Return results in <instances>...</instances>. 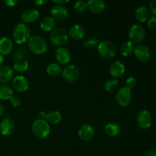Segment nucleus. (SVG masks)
<instances>
[{
  "mask_svg": "<svg viewBox=\"0 0 156 156\" xmlns=\"http://www.w3.org/2000/svg\"><path fill=\"white\" fill-rule=\"evenodd\" d=\"M12 36L16 44H23L30 39V30L24 23H18L14 27Z\"/></svg>",
  "mask_w": 156,
  "mask_h": 156,
  "instance_id": "nucleus-1",
  "label": "nucleus"
},
{
  "mask_svg": "<svg viewBox=\"0 0 156 156\" xmlns=\"http://www.w3.org/2000/svg\"><path fill=\"white\" fill-rule=\"evenodd\" d=\"M28 48L35 54H43L47 52V44L42 37L34 35L28 40Z\"/></svg>",
  "mask_w": 156,
  "mask_h": 156,
  "instance_id": "nucleus-2",
  "label": "nucleus"
},
{
  "mask_svg": "<svg viewBox=\"0 0 156 156\" xmlns=\"http://www.w3.org/2000/svg\"><path fill=\"white\" fill-rule=\"evenodd\" d=\"M34 135L39 139H44L49 136L50 127L49 123L44 120H37L33 123L31 126Z\"/></svg>",
  "mask_w": 156,
  "mask_h": 156,
  "instance_id": "nucleus-3",
  "label": "nucleus"
},
{
  "mask_svg": "<svg viewBox=\"0 0 156 156\" xmlns=\"http://www.w3.org/2000/svg\"><path fill=\"white\" fill-rule=\"evenodd\" d=\"M50 41L53 45L60 47L68 42V34L64 28L57 27L52 30L50 36Z\"/></svg>",
  "mask_w": 156,
  "mask_h": 156,
  "instance_id": "nucleus-4",
  "label": "nucleus"
},
{
  "mask_svg": "<svg viewBox=\"0 0 156 156\" xmlns=\"http://www.w3.org/2000/svg\"><path fill=\"white\" fill-rule=\"evenodd\" d=\"M97 49L99 55L105 59H111L117 54V49L115 45L111 41H101L99 42Z\"/></svg>",
  "mask_w": 156,
  "mask_h": 156,
  "instance_id": "nucleus-5",
  "label": "nucleus"
},
{
  "mask_svg": "<svg viewBox=\"0 0 156 156\" xmlns=\"http://www.w3.org/2000/svg\"><path fill=\"white\" fill-rule=\"evenodd\" d=\"M128 36L131 41L133 44H139L144 41L146 37V30L141 24H135L132 25L128 31Z\"/></svg>",
  "mask_w": 156,
  "mask_h": 156,
  "instance_id": "nucleus-6",
  "label": "nucleus"
},
{
  "mask_svg": "<svg viewBox=\"0 0 156 156\" xmlns=\"http://www.w3.org/2000/svg\"><path fill=\"white\" fill-rule=\"evenodd\" d=\"M116 101L120 106L127 107L132 101V92L131 90L126 87H123L116 93Z\"/></svg>",
  "mask_w": 156,
  "mask_h": 156,
  "instance_id": "nucleus-7",
  "label": "nucleus"
},
{
  "mask_svg": "<svg viewBox=\"0 0 156 156\" xmlns=\"http://www.w3.org/2000/svg\"><path fill=\"white\" fill-rule=\"evenodd\" d=\"M80 71L75 65H69L62 69V76L66 81L69 82H76L79 79Z\"/></svg>",
  "mask_w": 156,
  "mask_h": 156,
  "instance_id": "nucleus-8",
  "label": "nucleus"
},
{
  "mask_svg": "<svg viewBox=\"0 0 156 156\" xmlns=\"http://www.w3.org/2000/svg\"><path fill=\"white\" fill-rule=\"evenodd\" d=\"M136 122L138 126L142 129H146L150 128L152 123V118L150 113L146 110L140 111L136 116Z\"/></svg>",
  "mask_w": 156,
  "mask_h": 156,
  "instance_id": "nucleus-9",
  "label": "nucleus"
},
{
  "mask_svg": "<svg viewBox=\"0 0 156 156\" xmlns=\"http://www.w3.org/2000/svg\"><path fill=\"white\" fill-rule=\"evenodd\" d=\"M133 53L136 59L140 62H147L151 57L150 50L147 46L144 44H139L138 46H136L134 48Z\"/></svg>",
  "mask_w": 156,
  "mask_h": 156,
  "instance_id": "nucleus-10",
  "label": "nucleus"
},
{
  "mask_svg": "<svg viewBox=\"0 0 156 156\" xmlns=\"http://www.w3.org/2000/svg\"><path fill=\"white\" fill-rule=\"evenodd\" d=\"M15 122L9 117H5L0 122V133L3 136H10L15 129Z\"/></svg>",
  "mask_w": 156,
  "mask_h": 156,
  "instance_id": "nucleus-11",
  "label": "nucleus"
},
{
  "mask_svg": "<svg viewBox=\"0 0 156 156\" xmlns=\"http://www.w3.org/2000/svg\"><path fill=\"white\" fill-rule=\"evenodd\" d=\"M12 85L15 89L19 92H25L29 88V82L23 76H17L12 80Z\"/></svg>",
  "mask_w": 156,
  "mask_h": 156,
  "instance_id": "nucleus-12",
  "label": "nucleus"
},
{
  "mask_svg": "<svg viewBox=\"0 0 156 156\" xmlns=\"http://www.w3.org/2000/svg\"><path fill=\"white\" fill-rule=\"evenodd\" d=\"M52 17L55 20L64 21L69 17V11L63 5H54L51 9Z\"/></svg>",
  "mask_w": 156,
  "mask_h": 156,
  "instance_id": "nucleus-13",
  "label": "nucleus"
},
{
  "mask_svg": "<svg viewBox=\"0 0 156 156\" xmlns=\"http://www.w3.org/2000/svg\"><path fill=\"white\" fill-rule=\"evenodd\" d=\"M56 59L62 65H66L71 60V53L65 47H59L56 51Z\"/></svg>",
  "mask_w": 156,
  "mask_h": 156,
  "instance_id": "nucleus-14",
  "label": "nucleus"
},
{
  "mask_svg": "<svg viewBox=\"0 0 156 156\" xmlns=\"http://www.w3.org/2000/svg\"><path fill=\"white\" fill-rule=\"evenodd\" d=\"M94 129L92 126L89 124H84L79 128L78 134L81 140L84 141H89L94 137Z\"/></svg>",
  "mask_w": 156,
  "mask_h": 156,
  "instance_id": "nucleus-15",
  "label": "nucleus"
},
{
  "mask_svg": "<svg viewBox=\"0 0 156 156\" xmlns=\"http://www.w3.org/2000/svg\"><path fill=\"white\" fill-rule=\"evenodd\" d=\"M87 8L94 14H101L105 10L106 4L102 0H89L87 2Z\"/></svg>",
  "mask_w": 156,
  "mask_h": 156,
  "instance_id": "nucleus-16",
  "label": "nucleus"
},
{
  "mask_svg": "<svg viewBox=\"0 0 156 156\" xmlns=\"http://www.w3.org/2000/svg\"><path fill=\"white\" fill-rule=\"evenodd\" d=\"M125 73V66L120 61L117 60L112 62V64L110 66V73L111 76L115 79L120 78L123 76Z\"/></svg>",
  "mask_w": 156,
  "mask_h": 156,
  "instance_id": "nucleus-17",
  "label": "nucleus"
},
{
  "mask_svg": "<svg viewBox=\"0 0 156 156\" xmlns=\"http://www.w3.org/2000/svg\"><path fill=\"white\" fill-rule=\"evenodd\" d=\"M13 78V69L7 65L0 66V84L5 85Z\"/></svg>",
  "mask_w": 156,
  "mask_h": 156,
  "instance_id": "nucleus-18",
  "label": "nucleus"
},
{
  "mask_svg": "<svg viewBox=\"0 0 156 156\" xmlns=\"http://www.w3.org/2000/svg\"><path fill=\"white\" fill-rule=\"evenodd\" d=\"M69 34L71 37L72 39L75 40V41H80L85 37V29L80 24H75L69 28Z\"/></svg>",
  "mask_w": 156,
  "mask_h": 156,
  "instance_id": "nucleus-19",
  "label": "nucleus"
},
{
  "mask_svg": "<svg viewBox=\"0 0 156 156\" xmlns=\"http://www.w3.org/2000/svg\"><path fill=\"white\" fill-rule=\"evenodd\" d=\"M40 13L37 9H27L24 11L21 15V18L24 23H31L37 20L39 18Z\"/></svg>",
  "mask_w": 156,
  "mask_h": 156,
  "instance_id": "nucleus-20",
  "label": "nucleus"
},
{
  "mask_svg": "<svg viewBox=\"0 0 156 156\" xmlns=\"http://www.w3.org/2000/svg\"><path fill=\"white\" fill-rule=\"evenodd\" d=\"M13 42L8 37H3L0 39V53L2 55H8L12 51Z\"/></svg>",
  "mask_w": 156,
  "mask_h": 156,
  "instance_id": "nucleus-21",
  "label": "nucleus"
},
{
  "mask_svg": "<svg viewBox=\"0 0 156 156\" xmlns=\"http://www.w3.org/2000/svg\"><path fill=\"white\" fill-rule=\"evenodd\" d=\"M55 26H56V20L51 16L44 17L40 23V27L44 31L53 30Z\"/></svg>",
  "mask_w": 156,
  "mask_h": 156,
  "instance_id": "nucleus-22",
  "label": "nucleus"
},
{
  "mask_svg": "<svg viewBox=\"0 0 156 156\" xmlns=\"http://www.w3.org/2000/svg\"><path fill=\"white\" fill-rule=\"evenodd\" d=\"M149 10L146 6H140L135 11V17L140 22H145L149 18Z\"/></svg>",
  "mask_w": 156,
  "mask_h": 156,
  "instance_id": "nucleus-23",
  "label": "nucleus"
},
{
  "mask_svg": "<svg viewBox=\"0 0 156 156\" xmlns=\"http://www.w3.org/2000/svg\"><path fill=\"white\" fill-rule=\"evenodd\" d=\"M120 126H119L117 123L111 122V123H108V124L105 125V132L106 133L107 135L109 136L114 137L117 136L120 134Z\"/></svg>",
  "mask_w": 156,
  "mask_h": 156,
  "instance_id": "nucleus-24",
  "label": "nucleus"
},
{
  "mask_svg": "<svg viewBox=\"0 0 156 156\" xmlns=\"http://www.w3.org/2000/svg\"><path fill=\"white\" fill-rule=\"evenodd\" d=\"M62 120V115L57 111H49L46 114V121L52 124H57Z\"/></svg>",
  "mask_w": 156,
  "mask_h": 156,
  "instance_id": "nucleus-25",
  "label": "nucleus"
},
{
  "mask_svg": "<svg viewBox=\"0 0 156 156\" xmlns=\"http://www.w3.org/2000/svg\"><path fill=\"white\" fill-rule=\"evenodd\" d=\"M13 95V91L10 86L7 85H0V99L9 100Z\"/></svg>",
  "mask_w": 156,
  "mask_h": 156,
  "instance_id": "nucleus-26",
  "label": "nucleus"
},
{
  "mask_svg": "<svg viewBox=\"0 0 156 156\" xmlns=\"http://www.w3.org/2000/svg\"><path fill=\"white\" fill-rule=\"evenodd\" d=\"M120 53L123 56H129L134 51V45L131 41H126L121 45L120 48Z\"/></svg>",
  "mask_w": 156,
  "mask_h": 156,
  "instance_id": "nucleus-27",
  "label": "nucleus"
},
{
  "mask_svg": "<svg viewBox=\"0 0 156 156\" xmlns=\"http://www.w3.org/2000/svg\"><path fill=\"white\" fill-rule=\"evenodd\" d=\"M28 62L25 59H21L15 61L13 66V69L17 73H24L28 69Z\"/></svg>",
  "mask_w": 156,
  "mask_h": 156,
  "instance_id": "nucleus-28",
  "label": "nucleus"
},
{
  "mask_svg": "<svg viewBox=\"0 0 156 156\" xmlns=\"http://www.w3.org/2000/svg\"><path fill=\"white\" fill-rule=\"evenodd\" d=\"M62 69L60 66L57 63H51L47 66V73L52 77H56L62 74Z\"/></svg>",
  "mask_w": 156,
  "mask_h": 156,
  "instance_id": "nucleus-29",
  "label": "nucleus"
},
{
  "mask_svg": "<svg viewBox=\"0 0 156 156\" xmlns=\"http://www.w3.org/2000/svg\"><path fill=\"white\" fill-rule=\"evenodd\" d=\"M27 56V50L24 47H19L15 50L12 53V59H15V61L18 59H25Z\"/></svg>",
  "mask_w": 156,
  "mask_h": 156,
  "instance_id": "nucleus-30",
  "label": "nucleus"
},
{
  "mask_svg": "<svg viewBox=\"0 0 156 156\" xmlns=\"http://www.w3.org/2000/svg\"><path fill=\"white\" fill-rule=\"evenodd\" d=\"M118 87V82L117 79H108L105 83V89L108 92H113Z\"/></svg>",
  "mask_w": 156,
  "mask_h": 156,
  "instance_id": "nucleus-31",
  "label": "nucleus"
},
{
  "mask_svg": "<svg viewBox=\"0 0 156 156\" xmlns=\"http://www.w3.org/2000/svg\"><path fill=\"white\" fill-rule=\"evenodd\" d=\"M99 44V41L95 37H88L84 41V47L87 49H94L95 47H98Z\"/></svg>",
  "mask_w": 156,
  "mask_h": 156,
  "instance_id": "nucleus-32",
  "label": "nucleus"
},
{
  "mask_svg": "<svg viewBox=\"0 0 156 156\" xmlns=\"http://www.w3.org/2000/svg\"><path fill=\"white\" fill-rule=\"evenodd\" d=\"M75 10L77 12L79 13H82L84 11H85V9H87V2L84 1H78L75 3L74 5Z\"/></svg>",
  "mask_w": 156,
  "mask_h": 156,
  "instance_id": "nucleus-33",
  "label": "nucleus"
},
{
  "mask_svg": "<svg viewBox=\"0 0 156 156\" xmlns=\"http://www.w3.org/2000/svg\"><path fill=\"white\" fill-rule=\"evenodd\" d=\"M136 84V79L133 77V76H129L126 81V87L129 89L134 88Z\"/></svg>",
  "mask_w": 156,
  "mask_h": 156,
  "instance_id": "nucleus-34",
  "label": "nucleus"
},
{
  "mask_svg": "<svg viewBox=\"0 0 156 156\" xmlns=\"http://www.w3.org/2000/svg\"><path fill=\"white\" fill-rule=\"evenodd\" d=\"M9 101H10V104L14 107V108L18 107L21 105V100H20V98L18 96L13 95L10 99H9Z\"/></svg>",
  "mask_w": 156,
  "mask_h": 156,
  "instance_id": "nucleus-35",
  "label": "nucleus"
},
{
  "mask_svg": "<svg viewBox=\"0 0 156 156\" xmlns=\"http://www.w3.org/2000/svg\"><path fill=\"white\" fill-rule=\"evenodd\" d=\"M147 24L149 28L156 29V16H152L147 21Z\"/></svg>",
  "mask_w": 156,
  "mask_h": 156,
  "instance_id": "nucleus-36",
  "label": "nucleus"
},
{
  "mask_svg": "<svg viewBox=\"0 0 156 156\" xmlns=\"http://www.w3.org/2000/svg\"><path fill=\"white\" fill-rule=\"evenodd\" d=\"M150 12L154 15V16H156V0H152L149 3V9Z\"/></svg>",
  "mask_w": 156,
  "mask_h": 156,
  "instance_id": "nucleus-37",
  "label": "nucleus"
},
{
  "mask_svg": "<svg viewBox=\"0 0 156 156\" xmlns=\"http://www.w3.org/2000/svg\"><path fill=\"white\" fill-rule=\"evenodd\" d=\"M5 4L6 5L9 7H14L15 5H17L18 3V0H5L4 2Z\"/></svg>",
  "mask_w": 156,
  "mask_h": 156,
  "instance_id": "nucleus-38",
  "label": "nucleus"
},
{
  "mask_svg": "<svg viewBox=\"0 0 156 156\" xmlns=\"http://www.w3.org/2000/svg\"><path fill=\"white\" fill-rule=\"evenodd\" d=\"M144 156H156V148H152L146 151Z\"/></svg>",
  "mask_w": 156,
  "mask_h": 156,
  "instance_id": "nucleus-39",
  "label": "nucleus"
},
{
  "mask_svg": "<svg viewBox=\"0 0 156 156\" xmlns=\"http://www.w3.org/2000/svg\"><path fill=\"white\" fill-rule=\"evenodd\" d=\"M52 2L54 4H56V5H64L69 2V0H53Z\"/></svg>",
  "mask_w": 156,
  "mask_h": 156,
  "instance_id": "nucleus-40",
  "label": "nucleus"
},
{
  "mask_svg": "<svg viewBox=\"0 0 156 156\" xmlns=\"http://www.w3.org/2000/svg\"><path fill=\"white\" fill-rule=\"evenodd\" d=\"M38 120H46V113L44 111H41L38 114Z\"/></svg>",
  "mask_w": 156,
  "mask_h": 156,
  "instance_id": "nucleus-41",
  "label": "nucleus"
},
{
  "mask_svg": "<svg viewBox=\"0 0 156 156\" xmlns=\"http://www.w3.org/2000/svg\"><path fill=\"white\" fill-rule=\"evenodd\" d=\"M46 2H47V1H46V0H36V1H34V3L37 5H42L45 4Z\"/></svg>",
  "mask_w": 156,
  "mask_h": 156,
  "instance_id": "nucleus-42",
  "label": "nucleus"
},
{
  "mask_svg": "<svg viewBox=\"0 0 156 156\" xmlns=\"http://www.w3.org/2000/svg\"><path fill=\"white\" fill-rule=\"evenodd\" d=\"M5 113V107L2 104L0 103V117L2 116Z\"/></svg>",
  "mask_w": 156,
  "mask_h": 156,
  "instance_id": "nucleus-43",
  "label": "nucleus"
},
{
  "mask_svg": "<svg viewBox=\"0 0 156 156\" xmlns=\"http://www.w3.org/2000/svg\"><path fill=\"white\" fill-rule=\"evenodd\" d=\"M3 60H4V57H3V55H2L0 53V66H2V63Z\"/></svg>",
  "mask_w": 156,
  "mask_h": 156,
  "instance_id": "nucleus-44",
  "label": "nucleus"
},
{
  "mask_svg": "<svg viewBox=\"0 0 156 156\" xmlns=\"http://www.w3.org/2000/svg\"><path fill=\"white\" fill-rule=\"evenodd\" d=\"M129 156H131V155H129Z\"/></svg>",
  "mask_w": 156,
  "mask_h": 156,
  "instance_id": "nucleus-45",
  "label": "nucleus"
}]
</instances>
